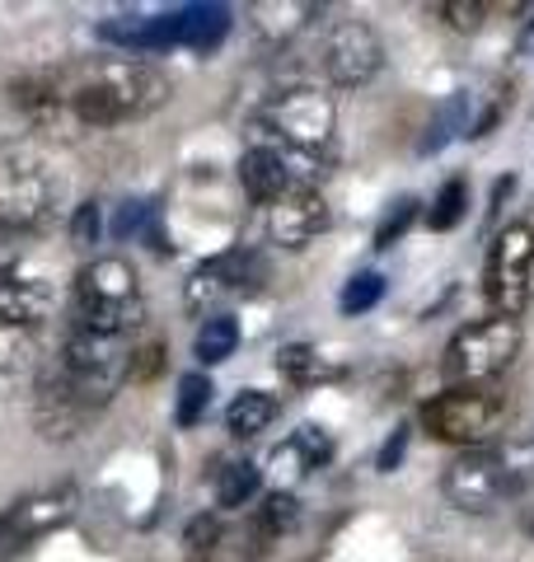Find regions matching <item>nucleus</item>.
Masks as SVG:
<instances>
[{"mask_svg":"<svg viewBox=\"0 0 534 562\" xmlns=\"http://www.w3.org/2000/svg\"><path fill=\"white\" fill-rule=\"evenodd\" d=\"M14 103L33 127H76V132H103L122 122L151 117L165 109L169 76L151 61L136 57H103L70 70H43V76L14 80Z\"/></svg>","mask_w":534,"mask_h":562,"instance_id":"nucleus-1","label":"nucleus"},{"mask_svg":"<svg viewBox=\"0 0 534 562\" xmlns=\"http://www.w3.org/2000/svg\"><path fill=\"white\" fill-rule=\"evenodd\" d=\"M132 338H89L66 333L57 357H47L38 390H33V417L47 441H76V436L113 403V394L132 380Z\"/></svg>","mask_w":534,"mask_h":562,"instance_id":"nucleus-2","label":"nucleus"},{"mask_svg":"<svg viewBox=\"0 0 534 562\" xmlns=\"http://www.w3.org/2000/svg\"><path fill=\"white\" fill-rule=\"evenodd\" d=\"M146 319L141 277L127 258H94L70 286V328L89 338H132Z\"/></svg>","mask_w":534,"mask_h":562,"instance_id":"nucleus-3","label":"nucleus"},{"mask_svg":"<svg viewBox=\"0 0 534 562\" xmlns=\"http://www.w3.org/2000/svg\"><path fill=\"white\" fill-rule=\"evenodd\" d=\"M62 206V179L33 146L0 150V244H20L52 225Z\"/></svg>","mask_w":534,"mask_h":562,"instance_id":"nucleus-4","label":"nucleus"},{"mask_svg":"<svg viewBox=\"0 0 534 562\" xmlns=\"http://www.w3.org/2000/svg\"><path fill=\"white\" fill-rule=\"evenodd\" d=\"M530 469H534V446H525V450L478 446V450L459 454V460L445 469L441 492H445L450 506H459V512L488 516L530 483Z\"/></svg>","mask_w":534,"mask_h":562,"instance_id":"nucleus-5","label":"nucleus"},{"mask_svg":"<svg viewBox=\"0 0 534 562\" xmlns=\"http://www.w3.org/2000/svg\"><path fill=\"white\" fill-rule=\"evenodd\" d=\"M333 127H337L333 99L319 94L314 85H296V90H281L258 109L254 140H267V146H281L291 155H310V160H319L333 140Z\"/></svg>","mask_w":534,"mask_h":562,"instance_id":"nucleus-6","label":"nucleus"},{"mask_svg":"<svg viewBox=\"0 0 534 562\" xmlns=\"http://www.w3.org/2000/svg\"><path fill=\"white\" fill-rule=\"evenodd\" d=\"M521 342H525L521 319H502V314L478 319L450 338V347H445V357H441V375L450 390L492 384L515 357H521Z\"/></svg>","mask_w":534,"mask_h":562,"instance_id":"nucleus-7","label":"nucleus"},{"mask_svg":"<svg viewBox=\"0 0 534 562\" xmlns=\"http://www.w3.org/2000/svg\"><path fill=\"white\" fill-rule=\"evenodd\" d=\"M511 403L497 384H474V390H445L422 408V427L445 446H488L507 427Z\"/></svg>","mask_w":534,"mask_h":562,"instance_id":"nucleus-8","label":"nucleus"},{"mask_svg":"<svg viewBox=\"0 0 534 562\" xmlns=\"http://www.w3.org/2000/svg\"><path fill=\"white\" fill-rule=\"evenodd\" d=\"M483 291L492 314L502 319H521L534 301V225L515 221L488 249V268H483Z\"/></svg>","mask_w":534,"mask_h":562,"instance_id":"nucleus-9","label":"nucleus"},{"mask_svg":"<svg viewBox=\"0 0 534 562\" xmlns=\"http://www.w3.org/2000/svg\"><path fill=\"white\" fill-rule=\"evenodd\" d=\"M263 281H267V262H263L258 254L230 249V254H221V258L202 262V268L188 277L183 305L198 314V319H211V314H221V305L240 301V295H254Z\"/></svg>","mask_w":534,"mask_h":562,"instance_id":"nucleus-10","label":"nucleus"},{"mask_svg":"<svg viewBox=\"0 0 534 562\" xmlns=\"http://www.w3.org/2000/svg\"><path fill=\"white\" fill-rule=\"evenodd\" d=\"M314 160L310 155H291L281 146H267V140H254L244 155H240V183L254 202L272 206L277 198H287L296 188H314Z\"/></svg>","mask_w":534,"mask_h":562,"instance_id":"nucleus-11","label":"nucleus"},{"mask_svg":"<svg viewBox=\"0 0 534 562\" xmlns=\"http://www.w3.org/2000/svg\"><path fill=\"white\" fill-rule=\"evenodd\" d=\"M76 487H47V492H33V497L14 502L0 512V562H10L14 553H24L33 539H43L47 530H57L76 516Z\"/></svg>","mask_w":534,"mask_h":562,"instance_id":"nucleus-12","label":"nucleus"},{"mask_svg":"<svg viewBox=\"0 0 534 562\" xmlns=\"http://www.w3.org/2000/svg\"><path fill=\"white\" fill-rule=\"evenodd\" d=\"M385 66V47H380V33L370 29L366 20H337L324 38V70L333 85L343 90H361L380 76Z\"/></svg>","mask_w":534,"mask_h":562,"instance_id":"nucleus-13","label":"nucleus"},{"mask_svg":"<svg viewBox=\"0 0 534 562\" xmlns=\"http://www.w3.org/2000/svg\"><path fill=\"white\" fill-rule=\"evenodd\" d=\"M329 221H333V211L324 202V192L296 188L267 206V239H272L277 249H305V244H314L329 231Z\"/></svg>","mask_w":534,"mask_h":562,"instance_id":"nucleus-14","label":"nucleus"},{"mask_svg":"<svg viewBox=\"0 0 534 562\" xmlns=\"http://www.w3.org/2000/svg\"><path fill=\"white\" fill-rule=\"evenodd\" d=\"M52 314V286L43 277L0 268V324H33L43 328Z\"/></svg>","mask_w":534,"mask_h":562,"instance_id":"nucleus-15","label":"nucleus"},{"mask_svg":"<svg viewBox=\"0 0 534 562\" xmlns=\"http://www.w3.org/2000/svg\"><path fill=\"white\" fill-rule=\"evenodd\" d=\"M248 14H254L258 38H263L267 47H281V43H291L296 33L310 29V20L319 14V5H310V0H267V5H254Z\"/></svg>","mask_w":534,"mask_h":562,"instance_id":"nucleus-16","label":"nucleus"},{"mask_svg":"<svg viewBox=\"0 0 534 562\" xmlns=\"http://www.w3.org/2000/svg\"><path fill=\"white\" fill-rule=\"evenodd\" d=\"M319 460H329V436H319V427H300L291 441H287V446H277V454H272L277 483L305 479L310 469H319Z\"/></svg>","mask_w":534,"mask_h":562,"instance_id":"nucleus-17","label":"nucleus"},{"mask_svg":"<svg viewBox=\"0 0 534 562\" xmlns=\"http://www.w3.org/2000/svg\"><path fill=\"white\" fill-rule=\"evenodd\" d=\"M474 136V94L469 90H455L450 99L441 103V113H436V122L426 127V136H422V155H436V150H445L455 136Z\"/></svg>","mask_w":534,"mask_h":562,"instance_id":"nucleus-18","label":"nucleus"},{"mask_svg":"<svg viewBox=\"0 0 534 562\" xmlns=\"http://www.w3.org/2000/svg\"><path fill=\"white\" fill-rule=\"evenodd\" d=\"M277 413H281V403H277L272 394L244 390V394H235V403L225 408V427H230V436H258V431L272 427Z\"/></svg>","mask_w":534,"mask_h":562,"instance_id":"nucleus-19","label":"nucleus"},{"mask_svg":"<svg viewBox=\"0 0 534 562\" xmlns=\"http://www.w3.org/2000/svg\"><path fill=\"white\" fill-rule=\"evenodd\" d=\"M43 328L33 324H0V375H20L38 361Z\"/></svg>","mask_w":534,"mask_h":562,"instance_id":"nucleus-20","label":"nucleus"},{"mask_svg":"<svg viewBox=\"0 0 534 562\" xmlns=\"http://www.w3.org/2000/svg\"><path fill=\"white\" fill-rule=\"evenodd\" d=\"M235 347H240V324L230 319V314H211V319H202L198 342H192L198 361H207V366H216V361H225V357H235Z\"/></svg>","mask_w":534,"mask_h":562,"instance_id":"nucleus-21","label":"nucleus"},{"mask_svg":"<svg viewBox=\"0 0 534 562\" xmlns=\"http://www.w3.org/2000/svg\"><path fill=\"white\" fill-rule=\"evenodd\" d=\"M258 483H263V473L248 464V460L225 464V469H221V479H216V502L225 506V512H235V506H244L248 497H254Z\"/></svg>","mask_w":534,"mask_h":562,"instance_id":"nucleus-22","label":"nucleus"},{"mask_svg":"<svg viewBox=\"0 0 534 562\" xmlns=\"http://www.w3.org/2000/svg\"><path fill=\"white\" fill-rule=\"evenodd\" d=\"M465 211H469V183L465 179H450V183L436 192L426 225H432V231H455V225L465 221Z\"/></svg>","mask_w":534,"mask_h":562,"instance_id":"nucleus-23","label":"nucleus"},{"mask_svg":"<svg viewBox=\"0 0 534 562\" xmlns=\"http://www.w3.org/2000/svg\"><path fill=\"white\" fill-rule=\"evenodd\" d=\"M277 371L287 375L291 384H314V380H324V361H319V351L305 347V342H296V347H281L277 351Z\"/></svg>","mask_w":534,"mask_h":562,"instance_id":"nucleus-24","label":"nucleus"},{"mask_svg":"<svg viewBox=\"0 0 534 562\" xmlns=\"http://www.w3.org/2000/svg\"><path fill=\"white\" fill-rule=\"evenodd\" d=\"M207 403H211V380L207 375H183L178 380V427H198L202 413H207Z\"/></svg>","mask_w":534,"mask_h":562,"instance_id":"nucleus-25","label":"nucleus"},{"mask_svg":"<svg viewBox=\"0 0 534 562\" xmlns=\"http://www.w3.org/2000/svg\"><path fill=\"white\" fill-rule=\"evenodd\" d=\"M296 525V497L291 492H272L258 512V539H281Z\"/></svg>","mask_w":534,"mask_h":562,"instance_id":"nucleus-26","label":"nucleus"},{"mask_svg":"<svg viewBox=\"0 0 534 562\" xmlns=\"http://www.w3.org/2000/svg\"><path fill=\"white\" fill-rule=\"evenodd\" d=\"M380 295H385V277H380V272L352 277L347 286H343V314H366V310H376Z\"/></svg>","mask_w":534,"mask_h":562,"instance_id":"nucleus-27","label":"nucleus"},{"mask_svg":"<svg viewBox=\"0 0 534 562\" xmlns=\"http://www.w3.org/2000/svg\"><path fill=\"white\" fill-rule=\"evenodd\" d=\"M436 14H441V20L450 24V29H459V33H474V29H483L488 5H483V0H441Z\"/></svg>","mask_w":534,"mask_h":562,"instance_id":"nucleus-28","label":"nucleus"},{"mask_svg":"<svg viewBox=\"0 0 534 562\" xmlns=\"http://www.w3.org/2000/svg\"><path fill=\"white\" fill-rule=\"evenodd\" d=\"M413 216H418V202H413V198H403V202L380 221V231H376V244H380V249H389V244H394V239L408 231V221H413Z\"/></svg>","mask_w":534,"mask_h":562,"instance_id":"nucleus-29","label":"nucleus"},{"mask_svg":"<svg viewBox=\"0 0 534 562\" xmlns=\"http://www.w3.org/2000/svg\"><path fill=\"white\" fill-rule=\"evenodd\" d=\"M94 239H99V202H85V206L76 211V225H70V244L89 249Z\"/></svg>","mask_w":534,"mask_h":562,"instance_id":"nucleus-30","label":"nucleus"},{"mask_svg":"<svg viewBox=\"0 0 534 562\" xmlns=\"http://www.w3.org/2000/svg\"><path fill=\"white\" fill-rule=\"evenodd\" d=\"M151 216H155V206H151V202H127V206H122V216H118V235H122V239H127V235H141Z\"/></svg>","mask_w":534,"mask_h":562,"instance_id":"nucleus-31","label":"nucleus"},{"mask_svg":"<svg viewBox=\"0 0 534 562\" xmlns=\"http://www.w3.org/2000/svg\"><path fill=\"white\" fill-rule=\"evenodd\" d=\"M221 530H216V520H192V530H188V543H192V549H211V539H216Z\"/></svg>","mask_w":534,"mask_h":562,"instance_id":"nucleus-32","label":"nucleus"},{"mask_svg":"<svg viewBox=\"0 0 534 562\" xmlns=\"http://www.w3.org/2000/svg\"><path fill=\"white\" fill-rule=\"evenodd\" d=\"M515 47H521V57H534V5L525 10V20H521V43H515Z\"/></svg>","mask_w":534,"mask_h":562,"instance_id":"nucleus-33","label":"nucleus"},{"mask_svg":"<svg viewBox=\"0 0 534 562\" xmlns=\"http://www.w3.org/2000/svg\"><path fill=\"white\" fill-rule=\"evenodd\" d=\"M399 454H403V436H394V441L385 446V454H380V469H394V464H399Z\"/></svg>","mask_w":534,"mask_h":562,"instance_id":"nucleus-34","label":"nucleus"}]
</instances>
